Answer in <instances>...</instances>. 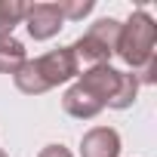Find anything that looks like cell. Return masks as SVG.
<instances>
[{"label": "cell", "mask_w": 157, "mask_h": 157, "mask_svg": "<svg viewBox=\"0 0 157 157\" xmlns=\"http://www.w3.org/2000/svg\"><path fill=\"white\" fill-rule=\"evenodd\" d=\"M80 157H120V132L111 126H93L80 139Z\"/></svg>", "instance_id": "8992f818"}, {"label": "cell", "mask_w": 157, "mask_h": 157, "mask_svg": "<svg viewBox=\"0 0 157 157\" xmlns=\"http://www.w3.org/2000/svg\"><path fill=\"white\" fill-rule=\"evenodd\" d=\"M77 74H80V62H77L74 49L71 46H59V49H49V52H43L37 59H28L13 74V80H16L19 93H25V96H43L52 86L68 83L71 77H77Z\"/></svg>", "instance_id": "6da1fadb"}, {"label": "cell", "mask_w": 157, "mask_h": 157, "mask_svg": "<svg viewBox=\"0 0 157 157\" xmlns=\"http://www.w3.org/2000/svg\"><path fill=\"white\" fill-rule=\"evenodd\" d=\"M154 46H157V22L151 19L148 10H136L126 22H120V40L114 56H120L132 71H139L154 59Z\"/></svg>", "instance_id": "3957f363"}, {"label": "cell", "mask_w": 157, "mask_h": 157, "mask_svg": "<svg viewBox=\"0 0 157 157\" xmlns=\"http://www.w3.org/2000/svg\"><path fill=\"white\" fill-rule=\"evenodd\" d=\"M37 157H74V154H71L65 145H46V148H43Z\"/></svg>", "instance_id": "8fae6325"}, {"label": "cell", "mask_w": 157, "mask_h": 157, "mask_svg": "<svg viewBox=\"0 0 157 157\" xmlns=\"http://www.w3.org/2000/svg\"><path fill=\"white\" fill-rule=\"evenodd\" d=\"M93 0H80V3H59V10H62V19L65 22H80L83 16H90L93 13Z\"/></svg>", "instance_id": "30bf717a"}, {"label": "cell", "mask_w": 157, "mask_h": 157, "mask_svg": "<svg viewBox=\"0 0 157 157\" xmlns=\"http://www.w3.org/2000/svg\"><path fill=\"white\" fill-rule=\"evenodd\" d=\"M25 28L34 40H49L56 37L62 28H65V19H62V10L59 3H31L25 10Z\"/></svg>", "instance_id": "5b68a950"}, {"label": "cell", "mask_w": 157, "mask_h": 157, "mask_svg": "<svg viewBox=\"0 0 157 157\" xmlns=\"http://www.w3.org/2000/svg\"><path fill=\"white\" fill-rule=\"evenodd\" d=\"M0 157H6V154H3V151H0Z\"/></svg>", "instance_id": "7c38bea8"}, {"label": "cell", "mask_w": 157, "mask_h": 157, "mask_svg": "<svg viewBox=\"0 0 157 157\" xmlns=\"http://www.w3.org/2000/svg\"><path fill=\"white\" fill-rule=\"evenodd\" d=\"M117 40H120V22L108 16V19L93 22L86 34H80L71 43V49H74L77 62L93 68V65H108L111 62V56L117 52Z\"/></svg>", "instance_id": "277c9868"}, {"label": "cell", "mask_w": 157, "mask_h": 157, "mask_svg": "<svg viewBox=\"0 0 157 157\" xmlns=\"http://www.w3.org/2000/svg\"><path fill=\"white\" fill-rule=\"evenodd\" d=\"M62 108H65V114H71V117H77V120H93V117L102 114L105 105H102L93 93H86L80 83H74V86L65 90V96H62Z\"/></svg>", "instance_id": "52a82bcc"}, {"label": "cell", "mask_w": 157, "mask_h": 157, "mask_svg": "<svg viewBox=\"0 0 157 157\" xmlns=\"http://www.w3.org/2000/svg\"><path fill=\"white\" fill-rule=\"evenodd\" d=\"M80 83L86 93H93L105 108H114V111H123L136 102L139 96V80L132 71H117L111 65H93L80 74Z\"/></svg>", "instance_id": "7a4b0ae2"}, {"label": "cell", "mask_w": 157, "mask_h": 157, "mask_svg": "<svg viewBox=\"0 0 157 157\" xmlns=\"http://www.w3.org/2000/svg\"><path fill=\"white\" fill-rule=\"evenodd\" d=\"M25 10H28V3H22V0H0V37L13 34V28L22 25Z\"/></svg>", "instance_id": "9c48e42d"}, {"label": "cell", "mask_w": 157, "mask_h": 157, "mask_svg": "<svg viewBox=\"0 0 157 157\" xmlns=\"http://www.w3.org/2000/svg\"><path fill=\"white\" fill-rule=\"evenodd\" d=\"M25 62H28L25 43L13 34H3L0 37V74H16Z\"/></svg>", "instance_id": "ba28073f"}]
</instances>
